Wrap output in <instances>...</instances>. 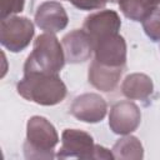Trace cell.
<instances>
[{
  "mask_svg": "<svg viewBox=\"0 0 160 160\" xmlns=\"http://www.w3.org/2000/svg\"><path fill=\"white\" fill-rule=\"evenodd\" d=\"M16 90L25 100L44 106H52L61 102L66 96V85L59 74H24L16 84Z\"/></svg>",
  "mask_w": 160,
  "mask_h": 160,
  "instance_id": "obj_1",
  "label": "cell"
},
{
  "mask_svg": "<svg viewBox=\"0 0 160 160\" xmlns=\"http://www.w3.org/2000/svg\"><path fill=\"white\" fill-rule=\"evenodd\" d=\"M62 44L51 32L39 35L24 64V74H59L65 65Z\"/></svg>",
  "mask_w": 160,
  "mask_h": 160,
  "instance_id": "obj_2",
  "label": "cell"
},
{
  "mask_svg": "<svg viewBox=\"0 0 160 160\" xmlns=\"http://www.w3.org/2000/svg\"><path fill=\"white\" fill-rule=\"evenodd\" d=\"M59 142L55 126L42 116H31L26 124V140L24 144L25 158L52 159L54 149Z\"/></svg>",
  "mask_w": 160,
  "mask_h": 160,
  "instance_id": "obj_3",
  "label": "cell"
},
{
  "mask_svg": "<svg viewBox=\"0 0 160 160\" xmlns=\"http://www.w3.org/2000/svg\"><path fill=\"white\" fill-rule=\"evenodd\" d=\"M34 24L25 16H10L0 21V42L11 52L22 51L32 40Z\"/></svg>",
  "mask_w": 160,
  "mask_h": 160,
  "instance_id": "obj_4",
  "label": "cell"
},
{
  "mask_svg": "<svg viewBox=\"0 0 160 160\" xmlns=\"http://www.w3.org/2000/svg\"><path fill=\"white\" fill-rule=\"evenodd\" d=\"M94 150L95 144L90 134L79 129H65L61 134V146L56 158H76L89 160L94 158Z\"/></svg>",
  "mask_w": 160,
  "mask_h": 160,
  "instance_id": "obj_5",
  "label": "cell"
},
{
  "mask_svg": "<svg viewBox=\"0 0 160 160\" xmlns=\"http://www.w3.org/2000/svg\"><path fill=\"white\" fill-rule=\"evenodd\" d=\"M141 121L139 106L129 100L114 104L109 114V126L114 134L129 135L138 129Z\"/></svg>",
  "mask_w": 160,
  "mask_h": 160,
  "instance_id": "obj_6",
  "label": "cell"
},
{
  "mask_svg": "<svg viewBox=\"0 0 160 160\" xmlns=\"http://www.w3.org/2000/svg\"><path fill=\"white\" fill-rule=\"evenodd\" d=\"M95 60L109 66H121L126 64V42L118 32L106 35L94 41Z\"/></svg>",
  "mask_w": 160,
  "mask_h": 160,
  "instance_id": "obj_7",
  "label": "cell"
},
{
  "mask_svg": "<svg viewBox=\"0 0 160 160\" xmlns=\"http://www.w3.org/2000/svg\"><path fill=\"white\" fill-rule=\"evenodd\" d=\"M108 111L106 101L95 92H85L76 96L70 106V112L80 121L95 124L101 121Z\"/></svg>",
  "mask_w": 160,
  "mask_h": 160,
  "instance_id": "obj_8",
  "label": "cell"
},
{
  "mask_svg": "<svg viewBox=\"0 0 160 160\" xmlns=\"http://www.w3.org/2000/svg\"><path fill=\"white\" fill-rule=\"evenodd\" d=\"M65 60L70 64H80L89 60L94 52V41L84 29H75L62 38Z\"/></svg>",
  "mask_w": 160,
  "mask_h": 160,
  "instance_id": "obj_9",
  "label": "cell"
},
{
  "mask_svg": "<svg viewBox=\"0 0 160 160\" xmlns=\"http://www.w3.org/2000/svg\"><path fill=\"white\" fill-rule=\"evenodd\" d=\"M69 22L68 14L59 1H44L35 12V24L45 32H59Z\"/></svg>",
  "mask_w": 160,
  "mask_h": 160,
  "instance_id": "obj_10",
  "label": "cell"
},
{
  "mask_svg": "<svg viewBox=\"0 0 160 160\" xmlns=\"http://www.w3.org/2000/svg\"><path fill=\"white\" fill-rule=\"evenodd\" d=\"M120 26V16L114 10H100L90 14L84 20V30L90 35L92 41L106 35L118 34Z\"/></svg>",
  "mask_w": 160,
  "mask_h": 160,
  "instance_id": "obj_11",
  "label": "cell"
},
{
  "mask_svg": "<svg viewBox=\"0 0 160 160\" xmlns=\"http://www.w3.org/2000/svg\"><path fill=\"white\" fill-rule=\"evenodd\" d=\"M122 71H124V68L121 66L104 65L94 59L89 66L88 79H89V82L95 89L104 92H109L118 86L120 78L122 75Z\"/></svg>",
  "mask_w": 160,
  "mask_h": 160,
  "instance_id": "obj_12",
  "label": "cell"
},
{
  "mask_svg": "<svg viewBox=\"0 0 160 160\" xmlns=\"http://www.w3.org/2000/svg\"><path fill=\"white\" fill-rule=\"evenodd\" d=\"M152 80L142 72L128 75L121 84V92L130 100H145L152 94Z\"/></svg>",
  "mask_w": 160,
  "mask_h": 160,
  "instance_id": "obj_13",
  "label": "cell"
},
{
  "mask_svg": "<svg viewBox=\"0 0 160 160\" xmlns=\"http://www.w3.org/2000/svg\"><path fill=\"white\" fill-rule=\"evenodd\" d=\"M159 5L160 0H119L120 11L132 21H142Z\"/></svg>",
  "mask_w": 160,
  "mask_h": 160,
  "instance_id": "obj_14",
  "label": "cell"
},
{
  "mask_svg": "<svg viewBox=\"0 0 160 160\" xmlns=\"http://www.w3.org/2000/svg\"><path fill=\"white\" fill-rule=\"evenodd\" d=\"M111 151L114 159L120 160H140L144 158V148L140 140L130 134L119 139L114 144Z\"/></svg>",
  "mask_w": 160,
  "mask_h": 160,
  "instance_id": "obj_15",
  "label": "cell"
},
{
  "mask_svg": "<svg viewBox=\"0 0 160 160\" xmlns=\"http://www.w3.org/2000/svg\"><path fill=\"white\" fill-rule=\"evenodd\" d=\"M141 22L148 38L152 41H160V8H156Z\"/></svg>",
  "mask_w": 160,
  "mask_h": 160,
  "instance_id": "obj_16",
  "label": "cell"
},
{
  "mask_svg": "<svg viewBox=\"0 0 160 160\" xmlns=\"http://www.w3.org/2000/svg\"><path fill=\"white\" fill-rule=\"evenodd\" d=\"M25 0H0V19L10 18L24 10Z\"/></svg>",
  "mask_w": 160,
  "mask_h": 160,
  "instance_id": "obj_17",
  "label": "cell"
},
{
  "mask_svg": "<svg viewBox=\"0 0 160 160\" xmlns=\"http://www.w3.org/2000/svg\"><path fill=\"white\" fill-rule=\"evenodd\" d=\"M68 1H70L75 8L80 10L90 11V10H99L105 8L109 0H68Z\"/></svg>",
  "mask_w": 160,
  "mask_h": 160,
  "instance_id": "obj_18",
  "label": "cell"
},
{
  "mask_svg": "<svg viewBox=\"0 0 160 160\" xmlns=\"http://www.w3.org/2000/svg\"><path fill=\"white\" fill-rule=\"evenodd\" d=\"M92 159H105V160H109V159H114V155H112V151L108 150L106 148H104L101 145H95L94 158Z\"/></svg>",
  "mask_w": 160,
  "mask_h": 160,
  "instance_id": "obj_19",
  "label": "cell"
},
{
  "mask_svg": "<svg viewBox=\"0 0 160 160\" xmlns=\"http://www.w3.org/2000/svg\"><path fill=\"white\" fill-rule=\"evenodd\" d=\"M110 2H119V0H109Z\"/></svg>",
  "mask_w": 160,
  "mask_h": 160,
  "instance_id": "obj_20",
  "label": "cell"
},
{
  "mask_svg": "<svg viewBox=\"0 0 160 160\" xmlns=\"http://www.w3.org/2000/svg\"><path fill=\"white\" fill-rule=\"evenodd\" d=\"M66 1H68V0H66Z\"/></svg>",
  "mask_w": 160,
  "mask_h": 160,
  "instance_id": "obj_21",
  "label": "cell"
}]
</instances>
